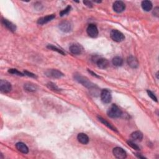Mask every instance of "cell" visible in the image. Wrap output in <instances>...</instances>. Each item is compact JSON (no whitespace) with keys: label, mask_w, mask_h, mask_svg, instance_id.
<instances>
[{"label":"cell","mask_w":159,"mask_h":159,"mask_svg":"<svg viewBox=\"0 0 159 159\" xmlns=\"http://www.w3.org/2000/svg\"><path fill=\"white\" fill-rule=\"evenodd\" d=\"M75 79L77 81L78 83L81 84L82 85H83L84 86L88 88H93L95 86V85L91 82L88 78L85 77V76L81 75L80 74H76L74 76Z\"/></svg>","instance_id":"obj_1"},{"label":"cell","mask_w":159,"mask_h":159,"mask_svg":"<svg viewBox=\"0 0 159 159\" xmlns=\"http://www.w3.org/2000/svg\"><path fill=\"white\" fill-rule=\"evenodd\" d=\"M107 116L111 118H117L122 115V111L116 105H112L107 112Z\"/></svg>","instance_id":"obj_2"},{"label":"cell","mask_w":159,"mask_h":159,"mask_svg":"<svg viewBox=\"0 0 159 159\" xmlns=\"http://www.w3.org/2000/svg\"><path fill=\"white\" fill-rule=\"evenodd\" d=\"M110 36L112 40L117 42H122V41L124 40V38H125L124 35L121 32L119 31L118 30H116V29H113L111 30L110 33Z\"/></svg>","instance_id":"obj_3"},{"label":"cell","mask_w":159,"mask_h":159,"mask_svg":"<svg viewBox=\"0 0 159 159\" xmlns=\"http://www.w3.org/2000/svg\"><path fill=\"white\" fill-rule=\"evenodd\" d=\"M45 74L48 77L53 78H60L64 76V75L60 71L56 69H49L45 71Z\"/></svg>","instance_id":"obj_4"},{"label":"cell","mask_w":159,"mask_h":159,"mask_svg":"<svg viewBox=\"0 0 159 159\" xmlns=\"http://www.w3.org/2000/svg\"><path fill=\"white\" fill-rule=\"evenodd\" d=\"M101 99L104 103H110L112 100V95L111 92L107 89L102 90L101 92Z\"/></svg>","instance_id":"obj_5"},{"label":"cell","mask_w":159,"mask_h":159,"mask_svg":"<svg viewBox=\"0 0 159 159\" xmlns=\"http://www.w3.org/2000/svg\"><path fill=\"white\" fill-rule=\"evenodd\" d=\"M86 32L90 37L95 38L98 35V30L96 25L93 24H90L88 25V28L86 29Z\"/></svg>","instance_id":"obj_6"},{"label":"cell","mask_w":159,"mask_h":159,"mask_svg":"<svg viewBox=\"0 0 159 159\" xmlns=\"http://www.w3.org/2000/svg\"><path fill=\"white\" fill-rule=\"evenodd\" d=\"M112 153H113V155L116 158L119 159L125 158L127 157L126 151L123 148L119 147L114 148L113 150H112Z\"/></svg>","instance_id":"obj_7"},{"label":"cell","mask_w":159,"mask_h":159,"mask_svg":"<svg viewBox=\"0 0 159 159\" xmlns=\"http://www.w3.org/2000/svg\"><path fill=\"white\" fill-rule=\"evenodd\" d=\"M12 90L11 84L6 80H1L0 81V90L3 93H9Z\"/></svg>","instance_id":"obj_8"},{"label":"cell","mask_w":159,"mask_h":159,"mask_svg":"<svg viewBox=\"0 0 159 159\" xmlns=\"http://www.w3.org/2000/svg\"><path fill=\"white\" fill-rule=\"evenodd\" d=\"M59 29L61 30V31L64 33H67L70 32L72 29V24H71L70 21L68 20H64L59 24Z\"/></svg>","instance_id":"obj_9"},{"label":"cell","mask_w":159,"mask_h":159,"mask_svg":"<svg viewBox=\"0 0 159 159\" xmlns=\"http://www.w3.org/2000/svg\"><path fill=\"white\" fill-rule=\"evenodd\" d=\"M69 50L71 54L74 55H80L83 52V47L79 44H73L70 46Z\"/></svg>","instance_id":"obj_10"},{"label":"cell","mask_w":159,"mask_h":159,"mask_svg":"<svg viewBox=\"0 0 159 159\" xmlns=\"http://www.w3.org/2000/svg\"><path fill=\"white\" fill-rule=\"evenodd\" d=\"M113 8L114 11L117 13H122L124 11L126 8V5L124 3H123L121 1H116L113 4Z\"/></svg>","instance_id":"obj_11"},{"label":"cell","mask_w":159,"mask_h":159,"mask_svg":"<svg viewBox=\"0 0 159 159\" xmlns=\"http://www.w3.org/2000/svg\"><path fill=\"white\" fill-rule=\"evenodd\" d=\"M96 63L97 66H98L99 68L101 69H105L108 67V66L110 65L109 61L107 59H104V58H100L98 59L96 61Z\"/></svg>","instance_id":"obj_12"},{"label":"cell","mask_w":159,"mask_h":159,"mask_svg":"<svg viewBox=\"0 0 159 159\" xmlns=\"http://www.w3.org/2000/svg\"><path fill=\"white\" fill-rule=\"evenodd\" d=\"M127 64L129 65V66H131L132 69H137L139 65L137 59L132 55L129 56V57L127 58Z\"/></svg>","instance_id":"obj_13"},{"label":"cell","mask_w":159,"mask_h":159,"mask_svg":"<svg viewBox=\"0 0 159 159\" xmlns=\"http://www.w3.org/2000/svg\"><path fill=\"white\" fill-rule=\"evenodd\" d=\"M55 18V14H50V15H47V16L42 17L39 18L37 20V24L40 25H43L46 23H47L51 20H53Z\"/></svg>","instance_id":"obj_14"},{"label":"cell","mask_w":159,"mask_h":159,"mask_svg":"<svg viewBox=\"0 0 159 159\" xmlns=\"http://www.w3.org/2000/svg\"><path fill=\"white\" fill-rule=\"evenodd\" d=\"M2 24L4 25V26L6 27L9 30H11V31H12V32L16 31V26L13 23L9 21L8 20L5 19H2Z\"/></svg>","instance_id":"obj_15"},{"label":"cell","mask_w":159,"mask_h":159,"mask_svg":"<svg viewBox=\"0 0 159 159\" xmlns=\"http://www.w3.org/2000/svg\"><path fill=\"white\" fill-rule=\"evenodd\" d=\"M16 147L17 150L20 152L26 154L29 152V148L28 146L23 142H18L16 144Z\"/></svg>","instance_id":"obj_16"},{"label":"cell","mask_w":159,"mask_h":159,"mask_svg":"<svg viewBox=\"0 0 159 159\" xmlns=\"http://www.w3.org/2000/svg\"><path fill=\"white\" fill-rule=\"evenodd\" d=\"M77 139L82 144H87L89 142V137L84 133H80L77 136Z\"/></svg>","instance_id":"obj_17"},{"label":"cell","mask_w":159,"mask_h":159,"mask_svg":"<svg viewBox=\"0 0 159 159\" xmlns=\"http://www.w3.org/2000/svg\"><path fill=\"white\" fill-rule=\"evenodd\" d=\"M131 137L134 141L140 142L143 139V134L140 131H135L132 133Z\"/></svg>","instance_id":"obj_18"},{"label":"cell","mask_w":159,"mask_h":159,"mask_svg":"<svg viewBox=\"0 0 159 159\" xmlns=\"http://www.w3.org/2000/svg\"><path fill=\"white\" fill-rule=\"evenodd\" d=\"M141 6L142 9L145 11H149L152 9V3L150 1H143L141 3Z\"/></svg>","instance_id":"obj_19"},{"label":"cell","mask_w":159,"mask_h":159,"mask_svg":"<svg viewBox=\"0 0 159 159\" xmlns=\"http://www.w3.org/2000/svg\"><path fill=\"white\" fill-rule=\"evenodd\" d=\"M98 120H99L101 123H102V124H103L104 125H105L106 126H107V127L110 128V129H111V130H112V131H115V132H117V129H116V128L114 126H112V125L111 124V123H110L109 122H107L106 119H103V118H102V117H100V116H98Z\"/></svg>","instance_id":"obj_20"},{"label":"cell","mask_w":159,"mask_h":159,"mask_svg":"<svg viewBox=\"0 0 159 159\" xmlns=\"http://www.w3.org/2000/svg\"><path fill=\"white\" fill-rule=\"evenodd\" d=\"M24 88L25 90H27L30 92L35 91H36L37 89V87L36 85H35L34 84H33V83H30L24 84Z\"/></svg>","instance_id":"obj_21"},{"label":"cell","mask_w":159,"mask_h":159,"mask_svg":"<svg viewBox=\"0 0 159 159\" xmlns=\"http://www.w3.org/2000/svg\"><path fill=\"white\" fill-rule=\"evenodd\" d=\"M112 63L114 66H121L123 64V59L120 57H115L112 59Z\"/></svg>","instance_id":"obj_22"},{"label":"cell","mask_w":159,"mask_h":159,"mask_svg":"<svg viewBox=\"0 0 159 159\" xmlns=\"http://www.w3.org/2000/svg\"><path fill=\"white\" fill-rule=\"evenodd\" d=\"M49 49H50V50H52L53 51H56V52H57L58 53L61 54V55H65V54L64 52H63L62 50H60V49L57 48V47H56L55 46H54L52 45H47V47Z\"/></svg>","instance_id":"obj_23"},{"label":"cell","mask_w":159,"mask_h":159,"mask_svg":"<svg viewBox=\"0 0 159 159\" xmlns=\"http://www.w3.org/2000/svg\"><path fill=\"white\" fill-rule=\"evenodd\" d=\"M8 72L9 73H11V74H13V75H16L18 76H23L24 75L23 73H22L21 72H20V71H19L18 70L14 69H9L8 70Z\"/></svg>","instance_id":"obj_24"},{"label":"cell","mask_w":159,"mask_h":159,"mask_svg":"<svg viewBox=\"0 0 159 159\" xmlns=\"http://www.w3.org/2000/svg\"><path fill=\"white\" fill-rule=\"evenodd\" d=\"M127 143L128 145H129L131 147H132L133 148V149L136 150V151H139L140 150L139 147L138 146L137 144H136V143L134 142H132L131 141H129L127 142Z\"/></svg>","instance_id":"obj_25"},{"label":"cell","mask_w":159,"mask_h":159,"mask_svg":"<svg viewBox=\"0 0 159 159\" xmlns=\"http://www.w3.org/2000/svg\"><path fill=\"white\" fill-rule=\"evenodd\" d=\"M47 86L48 88L51 89L52 90H54V91H60V89H59L58 88V86L56 85L55 84H54V83H52V82H50V83H49L47 84Z\"/></svg>","instance_id":"obj_26"},{"label":"cell","mask_w":159,"mask_h":159,"mask_svg":"<svg viewBox=\"0 0 159 159\" xmlns=\"http://www.w3.org/2000/svg\"><path fill=\"white\" fill-rule=\"evenodd\" d=\"M70 9H71V6H68L65 9L62 10V11H61L60 13V16H65V15H66V14H68L70 12Z\"/></svg>","instance_id":"obj_27"},{"label":"cell","mask_w":159,"mask_h":159,"mask_svg":"<svg viewBox=\"0 0 159 159\" xmlns=\"http://www.w3.org/2000/svg\"><path fill=\"white\" fill-rule=\"evenodd\" d=\"M147 93H148V96H149L151 97V98H152V100H153V101H155L157 102V99L156 98V96L154 95V94H153L152 91L147 90Z\"/></svg>","instance_id":"obj_28"},{"label":"cell","mask_w":159,"mask_h":159,"mask_svg":"<svg viewBox=\"0 0 159 159\" xmlns=\"http://www.w3.org/2000/svg\"><path fill=\"white\" fill-rule=\"evenodd\" d=\"M24 74L25 75H27L28 76H30V77H33V78H35V77H36V76H35L34 73L29 72V71H24Z\"/></svg>","instance_id":"obj_29"},{"label":"cell","mask_w":159,"mask_h":159,"mask_svg":"<svg viewBox=\"0 0 159 159\" xmlns=\"http://www.w3.org/2000/svg\"><path fill=\"white\" fill-rule=\"evenodd\" d=\"M83 3L86 5V6H88L89 8H92L93 7V4L90 1H84Z\"/></svg>","instance_id":"obj_30"},{"label":"cell","mask_w":159,"mask_h":159,"mask_svg":"<svg viewBox=\"0 0 159 159\" xmlns=\"http://www.w3.org/2000/svg\"><path fill=\"white\" fill-rule=\"evenodd\" d=\"M153 14H154V16H157V17H158V15H159V11H158V7H156V8L154 9V11H153Z\"/></svg>","instance_id":"obj_31"},{"label":"cell","mask_w":159,"mask_h":159,"mask_svg":"<svg viewBox=\"0 0 159 159\" xmlns=\"http://www.w3.org/2000/svg\"><path fill=\"white\" fill-rule=\"evenodd\" d=\"M88 71H89V72L92 75H93V76H96V77H98V78H100L99 77V76H98V75H97L96 73H93V71H90V70H88Z\"/></svg>","instance_id":"obj_32"}]
</instances>
